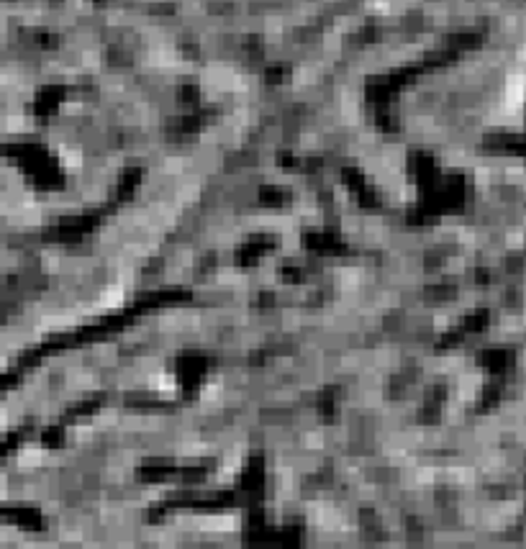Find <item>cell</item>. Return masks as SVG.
Masks as SVG:
<instances>
[{"instance_id":"6da1fadb","label":"cell","mask_w":526,"mask_h":549,"mask_svg":"<svg viewBox=\"0 0 526 549\" xmlns=\"http://www.w3.org/2000/svg\"><path fill=\"white\" fill-rule=\"evenodd\" d=\"M154 387L159 390V393L172 395V393H175V380L170 378V375H157V378H154Z\"/></svg>"},{"instance_id":"7a4b0ae2","label":"cell","mask_w":526,"mask_h":549,"mask_svg":"<svg viewBox=\"0 0 526 549\" xmlns=\"http://www.w3.org/2000/svg\"><path fill=\"white\" fill-rule=\"evenodd\" d=\"M121 300H123V290H121V287H111V290L106 293V298H103L106 306H116V303H121Z\"/></svg>"}]
</instances>
